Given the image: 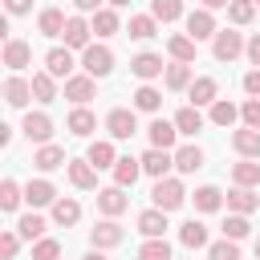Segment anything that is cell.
Here are the masks:
<instances>
[{"label":"cell","mask_w":260,"mask_h":260,"mask_svg":"<svg viewBox=\"0 0 260 260\" xmlns=\"http://www.w3.org/2000/svg\"><path fill=\"white\" fill-rule=\"evenodd\" d=\"M150 199H154V207H162V211H179V207L187 203V191H183V183H179V179L162 175V179H154Z\"/></svg>","instance_id":"1"},{"label":"cell","mask_w":260,"mask_h":260,"mask_svg":"<svg viewBox=\"0 0 260 260\" xmlns=\"http://www.w3.org/2000/svg\"><path fill=\"white\" fill-rule=\"evenodd\" d=\"M81 69H85L89 77H110L114 53H110L106 45H89V49H81Z\"/></svg>","instance_id":"2"},{"label":"cell","mask_w":260,"mask_h":260,"mask_svg":"<svg viewBox=\"0 0 260 260\" xmlns=\"http://www.w3.org/2000/svg\"><path fill=\"white\" fill-rule=\"evenodd\" d=\"M244 49H248V41H244L236 28H219V32H215V45H211L215 61H236Z\"/></svg>","instance_id":"3"},{"label":"cell","mask_w":260,"mask_h":260,"mask_svg":"<svg viewBox=\"0 0 260 260\" xmlns=\"http://www.w3.org/2000/svg\"><path fill=\"white\" fill-rule=\"evenodd\" d=\"M106 130H110V138H118V142H126V138H134L138 134V118H134V110H110L106 114Z\"/></svg>","instance_id":"4"},{"label":"cell","mask_w":260,"mask_h":260,"mask_svg":"<svg viewBox=\"0 0 260 260\" xmlns=\"http://www.w3.org/2000/svg\"><path fill=\"white\" fill-rule=\"evenodd\" d=\"M126 207H130L126 187H118V183H114V187H102V191H98V211H102V215H110V219H114V215H122Z\"/></svg>","instance_id":"5"},{"label":"cell","mask_w":260,"mask_h":260,"mask_svg":"<svg viewBox=\"0 0 260 260\" xmlns=\"http://www.w3.org/2000/svg\"><path fill=\"white\" fill-rule=\"evenodd\" d=\"M219 28H215V16H211V8H195V12H187V37H195V41H207V37H215Z\"/></svg>","instance_id":"6"},{"label":"cell","mask_w":260,"mask_h":260,"mask_svg":"<svg viewBox=\"0 0 260 260\" xmlns=\"http://www.w3.org/2000/svg\"><path fill=\"white\" fill-rule=\"evenodd\" d=\"M93 93H98V85H93L89 73H73V77H65V98H69L73 106H85Z\"/></svg>","instance_id":"7"},{"label":"cell","mask_w":260,"mask_h":260,"mask_svg":"<svg viewBox=\"0 0 260 260\" xmlns=\"http://www.w3.org/2000/svg\"><path fill=\"white\" fill-rule=\"evenodd\" d=\"M69 183L77 191H93L98 187V167L89 158H69Z\"/></svg>","instance_id":"8"},{"label":"cell","mask_w":260,"mask_h":260,"mask_svg":"<svg viewBox=\"0 0 260 260\" xmlns=\"http://www.w3.org/2000/svg\"><path fill=\"white\" fill-rule=\"evenodd\" d=\"M122 240H126V232H122L110 215H106L98 228H89V244H93V248H118Z\"/></svg>","instance_id":"9"},{"label":"cell","mask_w":260,"mask_h":260,"mask_svg":"<svg viewBox=\"0 0 260 260\" xmlns=\"http://www.w3.org/2000/svg\"><path fill=\"white\" fill-rule=\"evenodd\" d=\"M28 61H32V45H28V41H16V37H8V41H4V65H8L12 73H20Z\"/></svg>","instance_id":"10"},{"label":"cell","mask_w":260,"mask_h":260,"mask_svg":"<svg viewBox=\"0 0 260 260\" xmlns=\"http://www.w3.org/2000/svg\"><path fill=\"white\" fill-rule=\"evenodd\" d=\"M89 32H93V24H85L81 16H69L65 20V49H89Z\"/></svg>","instance_id":"11"},{"label":"cell","mask_w":260,"mask_h":260,"mask_svg":"<svg viewBox=\"0 0 260 260\" xmlns=\"http://www.w3.org/2000/svg\"><path fill=\"white\" fill-rule=\"evenodd\" d=\"M162 69H167V65H162V57H158V53H138V57L130 61V73H134V77H142V81L162 77Z\"/></svg>","instance_id":"12"},{"label":"cell","mask_w":260,"mask_h":260,"mask_svg":"<svg viewBox=\"0 0 260 260\" xmlns=\"http://www.w3.org/2000/svg\"><path fill=\"white\" fill-rule=\"evenodd\" d=\"M146 134H150V146L171 150V146H175V138H179V126H175V122H167V118H154V122L146 126Z\"/></svg>","instance_id":"13"},{"label":"cell","mask_w":260,"mask_h":260,"mask_svg":"<svg viewBox=\"0 0 260 260\" xmlns=\"http://www.w3.org/2000/svg\"><path fill=\"white\" fill-rule=\"evenodd\" d=\"M171 167H175V154H171V150H158V146H150V150L142 154V171H146L150 179H162Z\"/></svg>","instance_id":"14"},{"label":"cell","mask_w":260,"mask_h":260,"mask_svg":"<svg viewBox=\"0 0 260 260\" xmlns=\"http://www.w3.org/2000/svg\"><path fill=\"white\" fill-rule=\"evenodd\" d=\"M232 146H236V154H240V158H260V130L240 126V130L232 134Z\"/></svg>","instance_id":"15"},{"label":"cell","mask_w":260,"mask_h":260,"mask_svg":"<svg viewBox=\"0 0 260 260\" xmlns=\"http://www.w3.org/2000/svg\"><path fill=\"white\" fill-rule=\"evenodd\" d=\"M24 138H32V142H49L53 138V118L49 114H24Z\"/></svg>","instance_id":"16"},{"label":"cell","mask_w":260,"mask_h":260,"mask_svg":"<svg viewBox=\"0 0 260 260\" xmlns=\"http://www.w3.org/2000/svg\"><path fill=\"white\" fill-rule=\"evenodd\" d=\"M24 199H28L32 207H49V203H57V187H53L49 179H28Z\"/></svg>","instance_id":"17"},{"label":"cell","mask_w":260,"mask_h":260,"mask_svg":"<svg viewBox=\"0 0 260 260\" xmlns=\"http://www.w3.org/2000/svg\"><path fill=\"white\" fill-rule=\"evenodd\" d=\"M28 98H32V81H24V77H8V81H4V102H8L12 110L28 106Z\"/></svg>","instance_id":"18"},{"label":"cell","mask_w":260,"mask_h":260,"mask_svg":"<svg viewBox=\"0 0 260 260\" xmlns=\"http://www.w3.org/2000/svg\"><path fill=\"white\" fill-rule=\"evenodd\" d=\"M65 162H69L65 150L53 146V142H41V150L32 154V167H37V171H57V167H65Z\"/></svg>","instance_id":"19"},{"label":"cell","mask_w":260,"mask_h":260,"mask_svg":"<svg viewBox=\"0 0 260 260\" xmlns=\"http://www.w3.org/2000/svg\"><path fill=\"white\" fill-rule=\"evenodd\" d=\"M256 207H260V195H252V187H232V191H228V211L252 215Z\"/></svg>","instance_id":"20"},{"label":"cell","mask_w":260,"mask_h":260,"mask_svg":"<svg viewBox=\"0 0 260 260\" xmlns=\"http://www.w3.org/2000/svg\"><path fill=\"white\" fill-rule=\"evenodd\" d=\"M195 45H199V41H195V37H187V32H175V37H167V53H171L175 61H187V65L195 61Z\"/></svg>","instance_id":"21"},{"label":"cell","mask_w":260,"mask_h":260,"mask_svg":"<svg viewBox=\"0 0 260 260\" xmlns=\"http://www.w3.org/2000/svg\"><path fill=\"white\" fill-rule=\"evenodd\" d=\"M45 69L53 77H73V53L69 49H49L45 53Z\"/></svg>","instance_id":"22"},{"label":"cell","mask_w":260,"mask_h":260,"mask_svg":"<svg viewBox=\"0 0 260 260\" xmlns=\"http://www.w3.org/2000/svg\"><path fill=\"white\" fill-rule=\"evenodd\" d=\"M85 158H89L98 171H106V167H114V162H118V154H114V142H110V138H98V142H89Z\"/></svg>","instance_id":"23"},{"label":"cell","mask_w":260,"mask_h":260,"mask_svg":"<svg viewBox=\"0 0 260 260\" xmlns=\"http://www.w3.org/2000/svg\"><path fill=\"white\" fill-rule=\"evenodd\" d=\"M110 171H114V183H118V187H134V179L142 175V158H130V154H126V158H118Z\"/></svg>","instance_id":"24"},{"label":"cell","mask_w":260,"mask_h":260,"mask_svg":"<svg viewBox=\"0 0 260 260\" xmlns=\"http://www.w3.org/2000/svg\"><path fill=\"white\" fill-rule=\"evenodd\" d=\"M138 232L150 240V236H162L167 232V211L162 207H146L142 215H138Z\"/></svg>","instance_id":"25"},{"label":"cell","mask_w":260,"mask_h":260,"mask_svg":"<svg viewBox=\"0 0 260 260\" xmlns=\"http://www.w3.org/2000/svg\"><path fill=\"white\" fill-rule=\"evenodd\" d=\"M232 179H236V187H260V162L256 158L232 162Z\"/></svg>","instance_id":"26"},{"label":"cell","mask_w":260,"mask_h":260,"mask_svg":"<svg viewBox=\"0 0 260 260\" xmlns=\"http://www.w3.org/2000/svg\"><path fill=\"white\" fill-rule=\"evenodd\" d=\"M215 98H219L215 77H195V81H191V106H211Z\"/></svg>","instance_id":"27"},{"label":"cell","mask_w":260,"mask_h":260,"mask_svg":"<svg viewBox=\"0 0 260 260\" xmlns=\"http://www.w3.org/2000/svg\"><path fill=\"white\" fill-rule=\"evenodd\" d=\"M65 20H69V16H65L61 8H45V12L37 16V28H41L45 37H61V32H65Z\"/></svg>","instance_id":"28"},{"label":"cell","mask_w":260,"mask_h":260,"mask_svg":"<svg viewBox=\"0 0 260 260\" xmlns=\"http://www.w3.org/2000/svg\"><path fill=\"white\" fill-rule=\"evenodd\" d=\"M175 167H179L183 175H195V171L203 167V150H199V146H191V142H187V146H179V150H175Z\"/></svg>","instance_id":"29"},{"label":"cell","mask_w":260,"mask_h":260,"mask_svg":"<svg viewBox=\"0 0 260 260\" xmlns=\"http://www.w3.org/2000/svg\"><path fill=\"white\" fill-rule=\"evenodd\" d=\"M65 126H69V134H77V138H85V134H93V126H98V118H93V114H89L85 106H77V110L69 114V122H65Z\"/></svg>","instance_id":"30"},{"label":"cell","mask_w":260,"mask_h":260,"mask_svg":"<svg viewBox=\"0 0 260 260\" xmlns=\"http://www.w3.org/2000/svg\"><path fill=\"white\" fill-rule=\"evenodd\" d=\"M175 126H179V134H199V130H203V114H199V106H183V110L175 114Z\"/></svg>","instance_id":"31"},{"label":"cell","mask_w":260,"mask_h":260,"mask_svg":"<svg viewBox=\"0 0 260 260\" xmlns=\"http://www.w3.org/2000/svg\"><path fill=\"white\" fill-rule=\"evenodd\" d=\"M77 219H81V203H77V199H57V203H53V223L69 228V223H77Z\"/></svg>","instance_id":"32"},{"label":"cell","mask_w":260,"mask_h":260,"mask_svg":"<svg viewBox=\"0 0 260 260\" xmlns=\"http://www.w3.org/2000/svg\"><path fill=\"white\" fill-rule=\"evenodd\" d=\"M89 24H93V32H98V37H114V32L122 28V24H118V12H114V8H98Z\"/></svg>","instance_id":"33"},{"label":"cell","mask_w":260,"mask_h":260,"mask_svg":"<svg viewBox=\"0 0 260 260\" xmlns=\"http://www.w3.org/2000/svg\"><path fill=\"white\" fill-rule=\"evenodd\" d=\"M32 98L37 102H53L57 98V77L45 69V73H32Z\"/></svg>","instance_id":"34"},{"label":"cell","mask_w":260,"mask_h":260,"mask_svg":"<svg viewBox=\"0 0 260 260\" xmlns=\"http://www.w3.org/2000/svg\"><path fill=\"white\" fill-rule=\"evenodd\" d=\"M134 110H146V114L162 110V93H158L154 85H138V89H134Z\"/></svg>","instance_id":"35"},{"label":"cell","mask_w":260,"mask_h":260,"mask_svg":"<svg viewBox=\"0 0 260 260\" xmlns=\"http://www.w3.org/2000/svg\"><path fill=\"white\" fill-rule=\"evenodd\" d=\"M191 199H195V207H199V211H219V207H223V191H219V187H211V183H207V187H199Z\"/></svg>","instance_id":"36"},{"label":"cell","mask_w":260,"mask_h":260,"mask_svg":"<svg viewBox=\"0 0 260 260\" xmlns=\"http://www.w3.org/2000/svg\"><path fill=\"white\" fill-rule=\"evenodd\" d=\"M179 240H183L187 248H203V244H207V223H199V219H187V223L179 228Z\"/></svg>","instance_id":"37"},{"label":"cell","mask_w":260,"mask_h":260,"mask_svg":"<svg viewBox=\"0 0 260 260\" xmlns=\"http://www.w3.org/2000/svg\"><path fill=\"white\" fill-rule=\"evenodd\" d=\"M150 16L162 20V24H171V20L183 16V0H150Z\"/></svg>","instance_id":"38"},{"label":"cell","mask_w":260,"mask_h":260,"mask_svg":"<svg viewBox=\"0 0 260 260\" xmlns=\"http://www.w3.org/2000/svg\"><path fill=\"white\" fill-rule=\"evenodd\" d=\"M138 260H175V256H171V244H167L162 236H150V240L138 248Z\"/></svg>","instance_id":"39"},{"label":"cell","mask_w":260,"mask_h":260,"mask_svg":"<svg viewBox=\"0 0 260 260\" xmlns=\"http://www.w3.org/2000/svg\"><path fill=\"white\" fill-rule=\"evenodd\" d=\"M167 89H191V65L187 61L167 65Z\"/></svg>","instance_id":"40"},{"label":"cell","mask_w":260,"mask_h":260,"mask_svg":"<svg viewBox=\"0 0 260 260\" xmlns=\"http://www.w3.org/2000/svg\"><path fill=\"white\" fill-rule=\"evenodd\" d=\"M126 32H130L134 41H150V37L158 32V24H154V16H130V24H126Z\"/></svg>","instance_id":"41"},{"label":"cell","mask_w":260,"mask_h":260,"mask_svg":"<svg viewBox=\"0 0 260 260\" xmlns=\"http://www.w3.org/2000/svg\"><path fill=\"white\" fill-rule=\"evenodd\" d=\"M236 118H240V110H236L232 102H223V98L211 102V122H215V126H236Z\"/></svg>","instance_id":"42"},{"label":"cell","mask_w":260,"mask_h":260,"mask_svg":"<svg viewBox=\"0 0 260 260\" xmlns=\"http://www.w3.org/2000/svg\"><path fill=\"white\" fill-rule=\"evenodd\" d=\"M20 199H24V191L16 187V179H4V183H0V207H4V211H16Z\"/></svg>","instance_id":"43"},{"label":"cell","mask_w":260,"mask_h":260,"mask_svg":"<svg viewBox=\"0 0 260 260\" xmlns=\"http://www.w3.org/2000/svg\"><path fill=\"white\" fill-rule=\"evenodd\" d=\"M16 232H20V240H41L45 236V219L41 215H20L16 219Z\"/></svg>","instance_id":"44"},{"label":"cell","mask_w":260,"mask_h":260,"mask_svg":"<svg viewBox=\"0 0 260 260\" xmlns=\"http://www.w3.org/2000/svg\"><path fill=\"white\" fill-rule=\"evenodd\" d=\"M248 232H252V223H248V215H240V211H232V215L223 219V236H228V240H244Z\"/></svg>","instance_id":"45"},{"label":"cell","mask_w":260,"mask_h":260,"mask_svg":"<svg viewBox=\"0 0 260 260\" xmlns=\"http://www.w3.org/2000/svg\"><path fill=\"white\" fill-rule=\"evenodd\" d=\"M228 16H232V24H252L256 0H232V4H228Z\"/></svg>","instance_id":"46"},{"label":"cell","mask_w":260,"mask_h":260,"mask_svg":"<svg viewBox=\"0 0 260 260\" xmlns=\"http://www.w3.org/2000/svg\"><path fill=\"white\" fill-rule=\"evenodd\" d=\"M207 256H211V260H240V240H228V236H223V240H215V244L207 248Z\"/></svg>","instance_id":"47"},{"label":"cell","mask_w":260,"mask_h":260,"mask_svg":"<svg viewBox=\"0 0 260 260\" xmlns=\"http://www.w3.org/2000/svg\"><path fill=\"white\" fill-rule=\"evenodd\" d=\"M32 260H61V244H57V240H45V236H41V240L32 244Z\"/></svg>","instance_id":"48"},{"label":"cell","mask_w":260,"mask_h":260,"mask_svg":"<svg viewBox=\"0 0 260 260\" xmlns=\"http://www.w3.org/2000/svg\"><path fill=\"white\" fill-rule=\"evenodd\" d=\"M240 118H244V126L260 130V98H248V102L240 106Z\"/></svg>","instance_id":"49"},{"label":"cell","mask_w":260,"mask_h":260,"mask_svg":"<svg viewBox=\"0 0 260 260\" xmlns=\"http://www.w3.org/2000/svg\"><path fill=\"white\" fill-rule=\"evenodd\" d=\"M16 248H20V232H4V236H0V256H4V260H12V256H16Z\"/></svg>","instance_id":"50"},{"label":"cell","mask_w":260,"mask_h":260,"mask_svg":"<svg viewBox=\"0 0 260 260\" xmlns=\"http://www.w3.org/2000/svg\"><path fill=\"white\" fill-rule=\"evenodd\" d=\"M244 89H248V98H260V69L244 73Z\"/></svg>","instance_id":"51"},{"label":"cell","mask_w":260,"mask_h":260,"mask_svg":"<svg viewBox=\"0 0 260 260\" xmlns=\"http://www.w3.org/2000/svg\"><path fill=\"white\" fill-rule=\"evenodd\" d=\"M4 8H8L12 16H24V12L32 8V0H4Z\"/></svg>","instance_id":"52"},{"label":"cell","mask_w":260,"mask_h":260,"mask_svg":"<svg viewBox=\"0 0 260 260\" xmlns=\"http://www.w3.org/2000/svg\"><path fill=\"white\" fill-rule=\"evenodd\" d=\"M244 53H248V61H252V65L260 69V32H256V37L248 41V49H244Z\"/></svg>","instance_id":"53"},{"label":"cell","mask_w":260,"mask_h":260,"mask_svg":"<svg viewBox=\"0 0 260 260\" xmlns=\"http://www.w3.org/2000/svg\"><path fill=\"white\" fill-rule=\"evenodd\" d=\"M73 8H77V12H98L102 0H73Z\"/></svg>","instance_id":"54"},{"label":"cell","mask_w":260,"mask_h":260,"mask_svg":"<svg viewBox=\"0 0 260 260\" xmlns=\"http://www.w3.org/2000/svg\"><path fill=\"white\" fill-rule=\"evenodd\" d=\"M232 0H203V8H228Z\"/></svg>","instance_id":"55"},{"label":"cell","mask_w":260,"mask_h":260,"mask_svg":"<svg viewBox=\"0 0 260 260\" xmlns=\"http://www.w3.org/2000/svg\"><path fill=\"white\" fill-rule=\"evenodd\" d=\"M81 260H106V256H102V248H93V252H85Z\"/></svg>","instance_id":"56"},{"label":"cell","mask_w":260,"mask_h":260,"mask_svg":"<svg viewBox=\"0 0 260 260\" xmlns=\"http://www.w3.org/2000/svg\"><path fill=\"white\" fill-rule=\"evenodd\" d=\"M106 4H110V8H126L130 0H106Z\"/></svg>","instance_id":"57"},{"label":"cell","mask_w":260,"mask_h":260,"mask_svg":"<svg viewBox=\"0 0 260 260\" xmlns=\"http://www.w3.org/2000/svg\"><path fill=\"white\" fill-rule=\"evenodd\" d=\"M256 260H260V240H256Z\"/></svg>","instance_id":"58"},{"label":"cell","mask_w":260,"mask_h":260,"mask_svg":"<svg viewBox=\"0 0 260 260\" xmlns=\"http://www.w3.org/2000/svg\"><path fill=\"white\" fill-rule=\"evenodd\" d=\"M256 8H260V0H256Z\"/></svg>","instance_id":"59"}]
</instances>
